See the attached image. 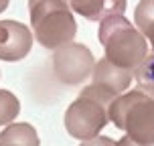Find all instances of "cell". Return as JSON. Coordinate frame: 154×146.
<instances>
[{"instance_id": "5", "label": "cell", "mask_w": 154, "mask_h": 146, "mask_svg": "<svg viewBox=\"0 0 154 146\" xmlns=\"http://www.w3.org/2000/svg\"><path fill=\"white\" fill-rule=\"evenodd\" d=\"M91 49L83 43H67L53 51V73L65 85H79L95 69Z\"/></svg>"}, {"instance_id": "12", "label": "cell", "mask_w": 154, "mask_h": 146, "mask_svg": "<svg viewBox=\"0 0 154 146\" xmlns=\"http://www.w3.org/2000/svg\"><path fill=\"white\" fill-rule=\"evenodd\" d=\"M134 79H136L138 87L154 92V53L148 55L146 59L134 69Z\"/></svg>"}, {"instance_id": "4", "label": "cell", "mask_w": 154, "mask_h": 146, "mask_svg": "<svg viewBox=\"0 0 154 146\" xmlns=\"http://www.w3.org/2000/svg\"><path fill=\"white\" fill-rule=\"evenodd\" d=\"M63 122H65V130L71 138L83 142V140H91L100 136V132L109 124V112L108 106H103L91 98L79 95L65 110Z\"/></svg>"}, {"instance_id": "9", "label": "cell", "mask_w": 154, "mask_h": 146, "mask_svg": "<svg viewBox=\"0 0 154 146\" xmlns=\"http://www.w3.org/2000/svg\"><path fill=\"white\" fill-rule=\"evenodd\" d=\"M38 134L35 126L26 122H12L0 132V146H38Z\"/></svg>"}, {"instance_id": "11", "label": "cell", "mask_w": 154, "mask_h": 146, "mask_svg": "<svg viewBox=\"0 0 154 146\" xmlns=\"http://www.w3.org/2000/svg\"><path fill=\"white\" fill-rule=\"evenodd\" d=\"M20 112V101L12 92L0 89V126H10Z\"/></svg>"}, {"instance_id": "8", "label": "cell", "mask_w": 154, "mask_h": 146, "mask_svg": "<svg viewBox=\"0 0 154 146\" xmlns=\"http://www.w3.org/2000/svg\"><path fill=\"white\" fill-rule=\"evenodd\" d=\"M71 10L81 14L87 20L93 23H101L103 18L114 14H124L128 0H85V2H77V4H69Z\"/></svg>"}, {"instance_id": "13", "label": "cell", "mask_w": 154, "mask_h": 146, "mask_svg": "<svg viewBox=\"0 0 154 146\" xmlns=\"http://www.w3.org/2000/svg\"><path fill=\"white\" fill-rule=\"evenodd\" d=\"M79 95H83V98H91V100L100 101V104H103V106H108V108H109L120 93H116L114 89H109V87H106V85L89 83L87 87H83V89L79 92Z\"/></svg>"}, {"instance_id": "1", "label": "cell", "mask_w": 154, "mask_h": 146, "mask_svg": "<svg viewBox=\"0 0 154 146\" xmlns=\"http://www.w3.org/2000/svg\"><path fill=\"white\" fill-rule=\"evenodd\" d=\"M101 47L112 63L134 71L148 57V39L124 14L108 16L100 23L97 31Z\"/></svg>"}, {"instance_id": "15", "label": "cell", "mask_w": 154, "mask_h": 146, "mask_svg": "<svg viewBox=\"0 0 154 146\" xmlns=\"http://www.w3.org/2000/svg\"><path fill=\"white\" fill-rule=\"evenodd\" d=\"M116 146H154V144H142V142H136L134 138H130V136L126 134L124 138H120L118 142H116Z\"/></svg>"}, {"instance_id": "10", "label": "cell", "mask_w": 154, "mask_h": 146, "mask_svg": "<svg viewBox=\"0 0 154 146\" xmlns=\"http://www.w3.org/2000/svg\"><path fill=\"white\" fill-rule=\"evenodd\" d=\"M134 24L148 41H154V0H140L136 4Z\"/></svg>"}, {"instance_id": "16", "label": "cell", "mask_w": 154, "mask_h": 146, "mask_svg": "<svg viewBox=\"0 0 154 146\" xmlns=\"http://www.w3.org/2000/svg\"><path fill=\"white\" fill-rule=\"evenodd\" d=\"M8 4H10V0H0V12H4L8 8Z\"/></svg>"}, {"instance_id": "6", "label": "cell", "mask_w": 154, "mask_h": 146, "mask_svg": "<svg viewBox=\"0 0 154 146\" xmlns=\"http://www.w3.org/2000/svg\"><path fill=\"white\" fill-rule=\"evenodd\" d=\"M4 31L0 35V59L6 63L23 61L32 49V33L18 20H2Z\"/></svg>"}, {"instance_id": "18", "label": "cell", "mask_w": 154, "mask_h": 146, "mask_svg": "<svg viewBox=\"0 0 154 146\" xmlns=\"http://www.w3.org/2000/svg\"><path fill=\"white\" fill-rule=\"evenodd\" d=\"M2 31H4V24H2V20H0V35H2Z\"/></svg>"}, {"instance_id": "2", "label": "cell", "mask_w": 154, "mask_h": 146, "mask_svg": "<svg viewBox=\"0 0 154 146\" xmlns=\"http://www.w3.org/2000/svg\"><path fill=\"white\" fill-rule=\"evenodd\" d=\"M109 122L142 144H154V92L136 87L118 95L108 108Z\"/></svg>"}, {"instance_id": "14", "label": "cell", "mask_w": 154, "mask_h": 146, "mask_svg": "<svg viewBox=\"0 0 154 146\" xmlns=\"http://www.w3.org/2000/svg\"><path fill=\"white\" fill-rule=\"evenodd\" d=\"M79 146H116V140L108 138V136H95L91 140H83Z\"/></svg>"}, {"instance_id": "3", "label": "cell", "mask_w": 154, "mask_h": 146, "mask_svg": "<svg viewBox=\"0 0 154 146\" xmlns=\"http://www.w3.org/2000/svg\"><path fill=\"white\" fill-rule=\"evenodd\" d=\"M31 24L38 45L49 51L73 43L77 35V20L67 0H29Z\"/></svg>"}, {"instance_id": "17", "label": "cell", "mask_w": 154, "mask_h": 146, "mask_svg": "<svg viewBox=\"0 0 154 146\" xmlns=\"http://www.w3.org/2000/svg\"><path fill=\"white\" fill-rule=\"evenodd\" d=\"M69 4H77V2H85V0H67Z\"/></svg>"}, {"instance_id": "7", "label": "cell", "mask_w": 154, "mask_h": 146, "mask_svg": "<svg viewBox=\"0 0 154 146\" xmlns=\"http://www.w3.org/2000/svg\"><path fill=\"white\" fill-rule=\"evenodd\" d=\"M132 79H134V71L130 69H124L120 65H116L103 57L100 61L95 63V69L91 73V83H97V85H106L109 89H114L116 93H126V89L130 87Z\"/></svg>"}, {"instance_id": "19", "label": "cell", "mask_w": 154, "mask_h": 146, "mask_svg": "<svg viewBox=\"0 0 154 146\" xmlns=\"http://www.w3.org/2000/svg\"><path fill=\"white\" fill-rule=\"evenodd\" d=\"M150 43H152V53H154V41H150Z\"/></svg>"}]
</instances>
